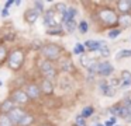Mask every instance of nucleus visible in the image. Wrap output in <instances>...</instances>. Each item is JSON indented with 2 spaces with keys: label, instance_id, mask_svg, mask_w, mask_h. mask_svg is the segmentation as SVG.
Here are the masks:
<instances>
[{
  "label": "nucleus",
  "instance_id": "1",
  "mask_svg": "<svg viewBox=\"0 0 131 126\" xmlns=\"http://www.w3.org/2000/svg\"><path fill=\"white\" fill-rule=\"evenodd\" d=\"M41 53L45 56L47 60L52 62V60H58L62 55V48H59L55 44H47L41 48Z\"/></svg>",
  "mask_w": 131,
  "mask_h": 126
},
{
  "label": "nucleus",
  "instance_id": "2",
  "mask_svg": "<svg viewBox=\"0 0 131 126\" xmlns=\"http://www.w3.org/2000/svg\"><path fill=\"white\" fill-rule=\"evenodd\" d=\"M24 63V53L21 50H13L12 55L9 56V66L13 70H18Z\"/></svg>",
  "mask_w": 131,
  "mask_h": 126
},
{
  "label": "nucleus",
  "instance_id": "3",
  "mask_svg": "<svg viewBox=\"0 0 131 126\" xmlns=\"http://www.w3.org/2000/svg\"><path fill=\"white\" fill-rule=\"evenodd\" d=\"M99 18L102 20L106 25H113V24H117V22H118L117 14L114 13L113 10H110V8H103V10H100Z\"/></svg>",
  "mask_w": 131,
  "mask_h": 126
},
{
  "label": "nucleus",
  "instance_id": "4",
  "mask_svg": "<svg viewBox=\"0 0 131 126\" xmlns=\"http://www.w3.org/2000/svg\"><path fill=\"white\" fill-rule=\"evenodd\" d=\"M41 73L45 77V80H49V78L57 76V70H55V67L52 66V63L49 60H45L41 63Z\"/></svg>",
  "mask_w": 131,
  "mask_h": 126
},
{
  "label": "nucleus",
  "instance_id": "5",
  "mask_svg": "<svg viewBox=\"0 0 131 126\" xmlns=\"http://www.w3.org/2000/svg\"><path fill=\"white\" fill-rule=\"evenodd\" d=\"M12 100L14 101V102H17V104H26L30 98H28V95H27L26 91H23V90H17V91L13 92Z\"/></svg>",
  "mask_w": 131,
  "mask_h": 126
},
{
  "label": "nucleus",
  "instance_id": "6",
  "mask_svg": "<svg viewBox=\"0 0 131 126\" xmlns=\"http://www.w3.org/2000/svg\"><path fill=\"white\" fill-rule=\"evenodd\" d=\"M26 92H27V95H28V98L35 100V98H38L41 94V87L35 86V84H28V86L26 87Z\"/></svg>",
  "mask_w": 131,
  "mask_h": 126
},
{
  "label": "nucleus",
  "instance_id": "7",
  "mask_svg": "<svg viewBox=\"0 0 131 126\" xmlns=\"http://www.w3.org/2000/svg\"><path fill=\"white\" fill-rule=\"evenodd\" d=\"M9 116H10V119L13 120V123H20L21 119L26 116V112H24L21 108H14V109H13V111L9 114Z\"/></svg>",
  "mask_w": 131,
  "mask_h": 126
},
{
  "label": "nucleus",
  "instance_id": "8",
  "mask_svg": "<svg viewBox=\"0 0 131 126\" xmlns=\"http://www.w3.org/2000/svg\"><path fill=\"white\" fill-rule=\"evenodd\" d=\"M111 72H113L111 63H108V62H102L100 66H99V73H97V74L103 76V77H107V76L111 74Z\"/></svg>",
  "mask_w": 131,
  "mask_h": 126
},
{
  "label": "nucleus",
  "instance_id": "9",
  "mask_svg": "<svg viewBox=\"0 0 131 126\" xmlns=\"http://www.w3.org/2000/svg\"><path fill=\"white\" fill-rule=\"evenodd\" d=\"M85 48L88 50H90V52H93V50H97V49L104 48V42L103 41H92V39H89V41L85 42Z\"/></svg>",
  "mask_w": 131,
  "mask_h": 126
},
{
  "label": "nucleus",
  "instance_id": "10",
  "mask_svg": "<svg viewBox=\"0 0 131 126\" xmlns=\"http://www.w3.org/2000/svg\"><path fill=\"white\" fill-rule=\"evenodd\" d=\"M38 17H40V13H38L35 8H30V10H27L26 14H24V18H26V21L30 22V24H34V22L38 20Z\"/></svg>",
  "mask_w": 131,
  "mask_h": 126
},
{
  "label": "nucleus",
  "instance_id": "11",
  "mask_svg": "<svg viewBox=\"0 0 131 126\" xmlns=\"http://www.w3.org/2000/svg\"><path fill=\"white\" fill-rule=\"evenodd\" d=\"M117 8L121 14H130L131 10V2L130 0H118L117 2Z\"/></svg>",
  "mask_w": 131,
  "mask_h": 126
},
{
  "label": "nucleus",
  "instance_id": "12",
  "mask_svg": "<svg viewBox=\"0 0 131 126\" xmlns=\"http://www.w3.org/2000/svg\"><path fill=\"white\" fill-rule=\"evenodd\" d=\"M14 104H16V102H14L13 100H6L3 104H2V105H0V111H2V114L9 115L10 112H12L13 109L16 108V106H14Z\"/></svg>",
  "mask_w": 131,
  "mask_h": 126
},
{
  "label": "nucleus",
  "instance_id": "13",
  "mask_svg": "<svg viewBox=\"0 0 131 126\" xmlns=\"http://www.w3.org/2000/svg\"><path fill=\"white\" fill-rule=\"evenodd\" d=\"M100 88H102V92L104 95H107V97H113L114 92H116V88H114L113 86H110L108 83H100Z\"/></svg>",
  "mask_w": 131,
  "mask_h": 126
},
{
  "label": "nucleus",
  "instance_id": "14",
  "mask_svg": "<svg viewBox=\"0 0 131 126\" xmlns=\"http://www.w3.org/2000/svg\"><path fill=\"white\" fill-rule=\"evenodd\" d=\"M41 91L45 92V94H52V91H54V86H52L51 81L44 78L42 84H41Z\"/></svg>",
  "mask_w": 131,
  "mask_h": 126
},
{
  "label": "nucleus",
  "instance_id": "15",
  "mask_svg": "<svg viewBox=\"0 0 131 126\" xmlns=\"http://www.w3.org/2000/svg\"><path fill=\"white\" fill-rule=\"evenodd\" d=\"M131 86V73L124 70L121 73V87H128Z\"/></svg>",
  "mask_w": 131,
  "mask_h": 126
},
{
  "label": "nucleus",
  "instance_id": "16",
  "mask_svg": "<svg viewBox=\"0 0 131 126\" xmlns=\"http://www.w3.org/2000/svg\"><path fill=\"white\" fill-rule=\"evenodd\" d=\"M118 24L123 27L131 25V14H120L118 16Z\"/></svg>",
  "mask_w": 131,
  "mask_h": 126
},
{
  "label": "nucleus",
  "instance_id": "17",
  "mask_svg": "<svg viewBox=\"0 0 131 126\" xmlns=\"http://www.w3.org/2000/svg\"><path fill=\"white\" fill-rule=\"evenodd\" d=\"M0 126H14V123H13V120L10 119L9 115L2 114L0 115Z\"/></svg>",
  "mask_w": 131,
  "mask_h": 126
},
{
  "label": "nucleus",
  "instance_id": "18",
  "mask_svg": "<svg viewBox=\"0 0 131 126\" xmlns=\"http://www.w3.org/2000/svg\"><path fill=\"white\" fill-rule=\"evenodd\" d=\"M34 123V116L32 115H30V114H26V116L21 119V122L18 123V125H21V126H30V125H32Z\"/></svg>",
  "mask_w": 131,
  "mask_h": 126
},
{
  "label": "nucleus",
  "instance_id": "19",
  "mask_svg": "<svg viewBox=\"0 0 131 126\" xmlns=\"http://www.w3.org/2000/svg\"><path fill=\"white\" fill-rule=\"evenodd\" d=\"M99 66H100V63L99 62H96V60H92V63H90V66L88 67V70H89V73L90 74H94V73H99Z\"/></svg>",
  "mask_w": 131,
  "mask_h": 126
},
{
  "label": "nucleus",
  "instance_id": "20",
  "mask_svg": "<svg viewBox=\"0 0 131 126\" xmlns=\"http://www.w3.org/2000/svg\"><path fill=\"white\" fill-rule=\"evenodd\" d=\"M47 34H48V35H62L63 31H62V28H59V27H54V28H48Z\"/></svg>",
  "mask_w": 131,
  "mask_h": 126
},
{
  "label": "nucleus",
  "instance_id": "21",
  "mask_svg": "<svg viewBox=\"0 0 131 126\" xmlns=\"http://www.w3.org/2000/svg\"><path fill=\"white\" fill-rule=\"evenodd\" d=\"M130 56H131V49H124L117 53V59H124V58H130Z\"/></svg>",
  "mask_w": 131,
  "mask_h": 126
},
{
  "label": "nucleus",
  "instance_id": "22",
  "mask_svg": "<svg viewBox=\"0 0 131 126\" xmlns=\"http://www.w3.org/2000/svg\"><path fill=\"white\" fill-rule=\"evenodd\" d=\"M65 25H66V31H68V32H73L75 28H76V22H75V20H72V21H68Z\"/></svg>",
  "mask_w": 131,
  "mask_h": 126
},
{
  "label": "nucleus",
  "instance_id": "23",
  "mask_svg": "<svg viewBox=\"0 0 131 126\" xmlns=\"http://www.w3.org/2000/svg\"><path fill=\"white\" fill-rule=\"evenodd\" d=\"M92 114H93V108H92V106H85L80 115H82L83 118H88V116H90Z\"/></svg>",
  "mask_w": 131,
  "mask_h": 126
},
{
  "label": "nucleus",
  "instance_id": "24",
  "mask_svg": "<svg viewBox=\"0 0 131 126\" xmlns=\"http://www.w3.org/2000/svg\"><path fill=\"white\" fill-rule=\"evenodd\" d=\"M85 45L83 44H76V46H75V49H73V53H76V55H79V53H82L83 55V52H85Z\"/></svg>",
  "mask_w": 131,
  "mask_h": 126
},
{
  "label": "nucleus",
  "instance_id": "25",
  "mask_svg": "<svg viewBox=\"0 0 131 126\" xmlns=\"http://www.w3.org/2000/svg\"><path fill=\"white\" fill-rule=\"evenodd\" d=\"M62 70H65V72L73 70V63H71V60H65L63 62V66H62Z\"/></svg>",
  "mask_w": 131,
  "mask_h": 126
},
{
  "label": "nucleus",
  "instance_id": "26",
  "mask_svg": "<svg viewBox=\"0 0 131 126\" xmlns=\"http://www.w3.org/2000/svg\"><path fill=\"white\" fill-rule=\"evenodd\" d=\"M80 63H82V64H83V66H85V67H86V69H88V67H89V66H90V63H92V60H90V59H89V58H88V56H86V55H83V56H82V58H80Z\"/></svg>",
  "mask_w": 131,
  "mask_h": 126
},
{
  "label": "nucleus",
  "instance_id": "27",
  "mask_svg": "<svg viewBox=\"0 0 131 126\" xmlns=\"http://www.w3.org/2000/svg\"><path fill=\"white\" fill-rule=\"evenodd\" d=\"M120 109H121V105H114L110 108V114H113L114 116H120Z\"/></svg>",
  "mask_w": 131,
  "mask_h": 126
},
{
  "label": "nucleus",
  "instance_id": "28",
  "mask_svg": "<svg viewBox=\"0 0 131 126\" xmlns=\"http://www.w3.org/2000/svg\"><path fill=\"white\" fill-rule=\"evenodd\" d=\"M75 126H86V122H85V118L82 116V115H79V116L75 119Z\"/></svg>",
  "mask_w": 131,
  "mask_h": 126
},
{
  "label": "nucleus",
  "instance_id": "29",
  "mask_svg": "<svg viewBox=\"0 0 131 126\" xmlns=\"http://www.w3.org/2000/svg\"><path fill=\"white\" fill-rule=\"evenodd\" d=\"M88 30H89L88 22H86V21H80V24H79V31H80V32L86 34V32H88Z\"/></svg>",
  "mask_w": 131,
  "mask_h": 126
},
{
  "label": "nucleus",
  "instance_id": "30",
  "mask_svg": "<svg viewBox=\"0 0 131 126\" xmlns=\"http://www.w3.org/2000/svg\"><path fill=\"white\" fill-rule=\"evenodd\" d=\"M120 34H121V30H118V28H117V30H111L110 32H108V38L114 39V38H117Z\"/></svg>",
  "mask_w": 131,
  "mask_h": 126
},
{
  "label": "nucleus",
  "instance_id": "31",
  "mask_svg": "<svg viewBox=\"0 0 131 126\" xmlns=\"http://www.w3.org/2000/svg\"><path fill=\"white\" fill-rule=\"evenodd\" d=\"M57 10L59 11V13H62V16H63V14L66 13V10H68V8H66L65 3H58V4H57Z\"/></svg>",
  "mask_w": 131,
  "mask_h": 126
},
{
  "label": "nucleus",
  "instance_id": "32",
  "mask_svg": "<svg viewBox=\"0 0 131 126\" xmlns=\"http://www.w3.org/2000/svg\"><path fill=\"white\" fill-rule=\"evenodd\" d=\"M34 4H35V10H37L40 14L42 13V11H44V8H42V7H44V3H42V2H35Z\"/></svg>",
  "mask_w": 131,
  "mask_h": 126
},
{
  "label": "nucleus",
  "instance_id": "33",
  "mask_svg": "<svg viewBox=\"0 0 131 126\" xmlns=\"http://www.w3.org/2000/svg\"><path fill=\"white\" fill-rule=\"evenodd\" d=\"M6 55H7V50H6V48L0 45V62H2V60H4V58H6Z\"/></svg>",
  "mask_w": 131,
  "mask_h": 126
},
{
  "label": "nucleus",
  "instance_id": "34",
  "mask_svg": "<svg viewBox=\"0 0 131 126\" xmlns=\"http://www.w3.org/2000/svg\"><path fill=\"white\" fill-rule=\"evenodd\" d=\"M100 52H102V56H104V58H107V56L110 55V50H108V48H102V49H100Z\"/></svg>",
  "mask_w": 131,
  "mask_h": 126
},
{
  "label": "nucleus",
  "instance_id": "35",
  "mask_svg": "<svg viewBox=\"0 0 131 126\" xmlns=\"http://www.w3.org/2000/svg\"><path fill=\"white\" fill-rule=\"evenodd\" d=\"M114 125H116V118H111L110 120H107L104 123V126H114Z\"/></svg>",
  "mask_w": 131,
  "mask_h": 126
},
{
  "label": "nucleus",
  "instance_id": "36",
  "mask_svg": "<svg viewBox=\"0 0 131 126\" xmlns=\"http://www.w3.org/2000/svg\"><path fill=\"white\" fill-rule=\"evenodd\" d=\"M2 16H3V17H7V16H9V8L4 7L3 10H2Z\"/></svg>",
  "mask_w": 131,
  "mask_h": 126
},
{
  "label": "nucleus",
  "instance_id": "37",
  "mask_svg": "<svg viewBox=\"0 0 131 126\" xmlns=\"http://www.w3.org/2000/svg\"><path fill=\"white\" fill-rule=\"evenodd\" d=\"M12 4H13V2H7V3H6V8H9Z\"/></svg>",
  "mask_w": 131,
  "mask_h": 126
},
{
  "label": "nucleus",
  "instance_id": "38",
  "mask_svg": "<svg viewBox=\"0 0 131 126\" xmlns=\"http://www.w3.org/2000/svg\"><path fill=\"white\" fill-rule=\"evenodd\" d=\"M94 126H102V125H94ZM103 126H104V125H103Z\"/></svg>",
  "mask_w": 131,
  "mask_h": 126
},
{
  "label": "nucleus",
  "instance_id": "39",
  "mask_svg": "<svg viewBox=\"0 0 131 126\" xmlns=\"http://www.w3.org/2000/svg\"><path fill=\"white\" fill-rule=\"evenodd\" d=\"M0 84H2V83H0Z\"/></svg>",
  "mask_w": 131,
  "mask_h": 126
}]
</instances>
